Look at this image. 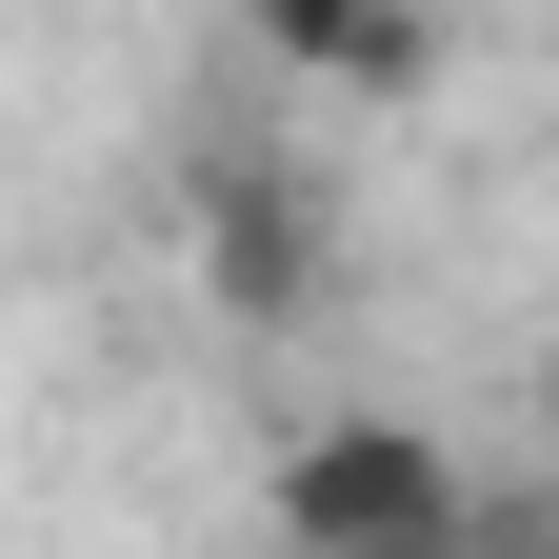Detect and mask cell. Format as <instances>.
I'll use <instances>...</instances> for the list:
<instances>
[{"label":"cell","instance_id":"cell-4","mask_svg":"<svg viewBox=\"0 0 559 559\" xmlns=\"http://www.w3.org/2000/svg\"><path fill=\"white\" fill-rule=\"evenodd\" d=\"M440 559H559V500H500V479H479V500H460V539Z\"/></svg>","mask_w":559,"mask_h":559},{"label":"cell","instance_id":"cell-3","mask_svg":"<svg viewBox=\"0 0 559 559\" xmlns=\"http://www.w3.org/2000/svg\"><path fill=\"white\" fill-rule=\"evenodd\" d=\"M240 21H260V60H300V81H360V100L419 81V0H240Z\"/></svg>","mask_w":559,"mask_h":559},{"label":"cell","instance_id":"cell-2","mask_svg":"<svg viewBox=\"0 0 559 559\" xmlns=\"http://www.w3.org/2000/svg\"><path fill=\"white\" fill-rule=\"evenodd\" d=\"M200 300L221 320H300L320 300V200L280 160H200Z\"/></svg>","mask_w":559,"mask_h":559},{"label":"cell","instance_id":"cell-1","mask_svg":"<svg viewBox=\"0 0 559 559\" xmlns=\"http://www.w3.org/2000/svg\"><path fill=\"white\" fill-rule=\"evenodd\" d=\"M460 440L440 419H300V440L260 460V520H280V559H440L460 539Z\"/></svg>","mask_w":559,"mask_h":559}]
</instances>
